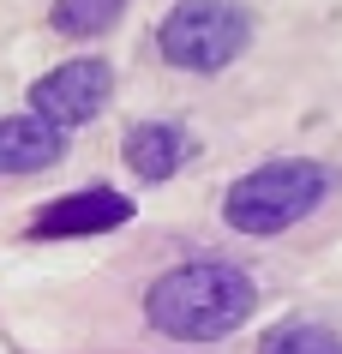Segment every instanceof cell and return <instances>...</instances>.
Segmentation results:
<instances>
[{
    "mask_svg": "<svg viewBox=\"0 0 342 354\" xmlns=\"http://www.w3.org/2000/svg\"><path fill=\"white\" fill-rule=\"evenodd\" d=\"M133 216V198L114 187H84V192H66V198H55V205L37 210V223H30V234L37 241H73V234H108V228H120Z\"/></svg>",
    "mask_w": 342,
    "mask_h": 354,
    "instance_id": "5",
    "label": "cell"
},
{
    "mask_svg": "<svg viewBox=\"0 0 342 354\" xmlns=\"http://www.w3.org/2000/svg\"><path fill=\"white\" fill-rule=\"evenodd\" d=\"M120 156H126V168H133L138 180H169L174 168L187 162V132L169 127V120H144V127L126 132Z\"/></svg>",
    "mask_w": 342,
    "mask_h": 354,
    "instance_id": "7",
    "label": "cell"
},
{
    "mask_svg": "<svg viewBox=\"0 0 342 354\" xmlns=\"http://www.w3.org/2000/svg\"><path fill=\"white\" fill-rule=\"evenodd\" d=\"M126 12V0H55V30L60 37H102L114 19Z\"/></svg>",
    "mask_w": 342,
    "mask_h": 354,
    "instance_id": "8",
    "label": "cell"
},
{
    "mask_svg": "<svg viewBox=\"0 0 342 354\" xmlns=\"http://www.w3.org/2000/svg\"><path fill=\"white\" fill-rule=\"evenodd\" d=\"M247 42H252V19L234 0H180L156 30L162 60L180 73H222L228 60L247 55Z\"/></svg>",
    "mask_w": 342,
    "mask_h": 354,
    "instance_id": "3",
    "label": "cell"
},
{
    "mask_svg": "<svg viewBox=\"0 0 342 354\" xmlns=\"http://www.w3.org/2000/svg\"><path fill=\"white\" fill-rule=\"evenodd\" d=\"M252 306H258L252 277L240 264H222V259L174 264L144 295V318L162 336H174V342H216V336L240 330L252 318Z\"/></svg>",
    "mask_w": 342,
    "mask_h": 354,
    "instance_id": "1",
    "label": "cell"
},
{
    "mask_svg": "<svg viewBox=\"0 0 342 354\" xmlns=\"http://www.w3.org/2000/svg\"><path fill=\"white\" fill-rule=\"evenodd\" d=\"M60 150H66V132L37 120V114H12L0 120V174H37V168H55Z\"/></svg>",
    "mask_w": 342,
    "mask_h": 354,
    "instance_id": "6",
    "label": "cell"
},
{
    "mask_svg": "<svg viewBox=\"0 0 342 354\" xmlns=\"http://www.w3.org/2000/svg\"><path fill=\"white\" fill-rule=\"evenodd\" d=\"M114 96V73L108 60H66V66H55V73H42L37 84H30V114L37 120H48V127H84V120H96V114L108 109Z\"/></svg>",
    "mask_w": 342,
    "mask_h": 354,
    "instance_id": "4",
    "label": "cell"
},
{
    "mask_svg": "<svg viewBox=\"0 0 342 354\" xmlns=\"http://www.w3.org/2000/svg\"><path fill=\"white\" fill-rule=\"evenodd\" d=\"M258 354H342V336H336V330H324V324H306V318H294V324H276V330H265Z\"/></svg>",
    "mask_w": 342,
    "mask_h": 354,
    "instance_id": "9",
    "label": "cell"
},
{
    "mask_svg": "<svg viewBox=\"0 0 342 354\" xmlns=\"http://www.w3.org/2000/svg\"><path fill=\"white\" fill-rule=\"evenodd\" d=\"M324 192H330V168L324 162L283 156V162H265L252 174H240L222 198V216L240 234H283V228H294L301 216H312L324 205Z\"/></svg>",
    "mask_w": 342,
    "mask_h": 354,
    "instance_id": "2",
    "label": "cell"
}]
</instances>
